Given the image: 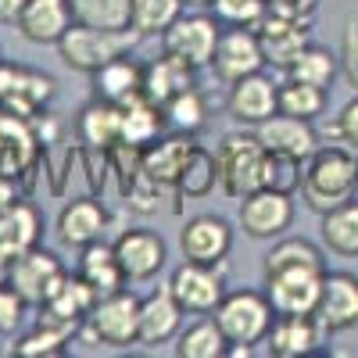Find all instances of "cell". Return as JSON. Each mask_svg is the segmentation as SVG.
<instances>
[{
	"instance_id": "obj_35",
	"label": "cell",
	"mask_w": 358,
	"mask_h": 358,
	"mask_svg": "<svg viewBox=\"0 0 358 358\" xmlns=\"http://www.w3.org/2000/svg\"><path fill=\"white\" fill-rule=\"evenodd\" d=\"M69 8H72V22L79 25L122 33V29H129L133 0H69Z\"/></svg>"
},
{
	"instance_id": "obj_24",
	"label": "cell",
	"mask_w": 358,
	"mask_h": 358,
	"mask_svg": "<svg viewBox=\"0 0 358 358\" xmlns=\"http://www.w3.org/2000/svg\"><path fill=\"white\" fill-rule=\"evenodd\" d=\"M104 229H108V212H104V204L94 201V197L69 201L62 212H57V222H54L57 241H62L65 248H76V251L101 241Z\"/></svg>"
},
{
	"instance_id": "obj_41",
	"label": "cell",
	"mask_w": 358,
	"mask_h": 358,
	"mask_svg": "<svg viewBox=\"0 0 358 358\" xmlns=\"http://www.w3.org/2000/svg\"><path fill=\"white\" fill-rule=\"evenodd\" d=\"M301 169H305L301 158L268 151V158H265V187L283 190V194H297V187H301Z\"/></svg>"
},
{
	"instance_id": "obj_15",
	"label": "cell",
	"mask_w": 358,
	"mask_h": 358,
	"mask_svg": "<svg viewBox=\"0 0 358 358\" xmlns=\"http://www.w3.org/2000/svg\"><path fill=\"white\" fill-rule=\"evenodd\" d=\"M308 25L312 22H301V18H290V15H280V11H268L265 8L262 22L255 25L262 54H265V65L287 69L294 57L312 43V29Z\"/></svg>"
},
{
	"instance_id": "obj_51",
	"label": "cell",
	"mask_w": 358,
	"mask_h": 358,
	"mask_svg": "<svg viewBox=\"0 0 358 358\" xmlns=\"http://www.w3.org/2000/svg\"><path fill=\"white\" fill-rule=\"evenodd\" d=\"M8 268H11L8 262H0V283H8Z\"/></svg>"
},
{
	"instance_id": "obj_44",
	"label": "cell",
	"mask_w": 358,
	"mask_h": 358,
	"mask_svg": "<svg viewBox=\"0 0 358 358\" xmlns=\"http://www.w3.org/2000/svg\"><path fill=\"white\" fill-rule=\"evenodd\" d=\"M25 308H29L25 297L11 283H0V337H11L15 330H22Z\"/></svg>"
},
{
	"instance_id": "obj_29",
	"label": "cell",
	"mask_w": 358,
	"mask_h": 358,
	"mask_svg": "<svg viewBox=\"0 0 358 358\" xmlns=\"http://www.w3.org/2000/svg\"><path fill=\"white\" fill-rule=\"evenodd\" d=\"M94 94L101 101H111V104H126L133 97H140V79H143V65L136 62L133 54H118L111 57L108 65H101L94 76Z\"/></svg>"
},
{
	"instance_id": "obj_49",
	"label": "cell",
	"mask_w": 358,
	"mask_h": 358,
	"mask_svg": "<svg viewBox=\"0 0 358 358\" xmlns=\"http://www.w3.org/2000/svg\"><path fill=\"white\" fill-rule=\"evenodd\" d=\"M18 197V190H15V179H4L0 176V208H4L8 201H15Z\"/></svg>"
},
{
	"instance_id": "obj_5",
	"label": "cell",
	"mask_w": 358,
	"mask_h": 358,
	"mask_svg": "<svg viewBox=\"0 0 358 358\" xmlns=\"http://www.w3.org/2000/svg\"><path fill=\"white\" fill-rule=\"evenodd\" d=\"M83 330L104 348L126 351L140 344V297L129 294L126 287L115 290L108 297H97V305L90 308Z\"/></svg>"
},
{
	"instance_id": "obj_40",
	"label": "cell",
	"mask_w": 358,
	"mask_h": 358,
	"mask_svg": "<svg viewBox=\"0 0 358 358\" xmlns=\"http://www.w3.org/2000/svg\"><path fill=\"white\" fill-rule=\"evenodd\" d=\"M219 187V165H215V155L204 151V147H194L183 172L176 179V190L183 197H208Z\"/></svg>"
},
{
	"instance_id": "obj_12",
	"label": "cell",
	"mask_w": 358,
	"mask_h": 358,
	"mask_svg": "<svg viewBox=\"0 0 358 358\" xmlns=\"http://www.w3.org/2000/svg\"><path fill=\"white\" fill-rule=\"evenodd\" d=\"M265 69V54L258 43V33L248 25H222L219 43H215V57H212V72L219 76V83H236L244 76H255Z\"/></svg>"
},
{
	"instance_id": "obj_17",
	"label": "cell",
	"mask_w": 358,
	"mask_h": 358,
	"mask_svg": "<svg viewBox=\"0 0 358 358\" xmlns=\"http://www.w3.org/2000/svg\"><path fill=\"white\" fill-rule=\"evenodd\" d=\"M40 158V133L33 129V118L0 108V176L22 179Z\"/></svg>"
},
{
	"instance_id": "obj_9",
	"label": "cell",
	"mask_w": 358,
	"mask_h": 358,
	"mask_svg": "<svg viewBox=\"0 0 358 358\" xmlns=\"http://www.w3.org/2000/svg\"><path fill=\"white\" fill-rule=\"evenodd\" d=\"M241 229L251 241H276L294 222V194L258 187L248 197H241V212H236Z\"/></svg>"
},
{
	"instance_id": "obj_33",
	"label": "cell",
	"mask_w": 358,
	"mask_h": 358,
	"mask_svg": "<svg viewBox=\"0 0 358 358\" xmlns=\"http://www.w3.org/2000/svg\"><path fill=\"white\" fill-rule=\"evenodd\" d=\"M229 351L226 334L215 319H197L176 334V355L179 358H222Z\"/></svg>"
},
{
	"instance_id": "obj_34",
	"label": "cell",
	"mask_w": 358,
	"mask_h": 358,
	"mask_svg": "<svg viewBox=\"0 0 358 358\" xmlns=\"http://www.w3.org/2000/svg\"><path fill=\"white\" fill-rule=\"evenodd\" d=\"M337 69H341V57L337 54H330V50L319 47V43H308L283 72H287V79L308 83V86H319V90H330L334 79H337Z\"/></svg>"
},
{
	"instance_id": "obj_10",
	"label": "cell",
	"mask_w": 358,
	"mask_h": 358,
	"mask_svg": "<svg viewBox=\"0 0 358 358\" xmlns=\"http://www.w3.org/2000/svg\"><path fill=\"white\" fill-rule=\"evenodd\" d=\"M69 276V268L62 265V258H57L54 251L47 248H29L25 255H18L8 268V283L25 297V305L40 308L47 297L62 287V280Z\"/></svg>"
},
{
	"instance_id": "obj_37",
	"label": "cell",
	"mask_w": 358,
	"mask_h": 358,
	"mask_svg": "<svg viewBox=\"0 0 358 358\" xmlns=\"http://www.w3.org/2000/svg\"><path fill=\"white\" fill-rule=\"evenodd\" d=\"M162 115H165V126H172L176 133L197 136V133L208 126V97L201 94L197 83H194V86L183 90V94H176V97L162 108Z\"/></svg>"
},
{
	"instance_id": "obj_7",
	"label": "cell",
	"mask_w": 358,
	"mask_h": 358,
	"mask_svg": "<svg viewBox=\"0 0 358 358\" xmlns=\"http://www.w3.org/2000/svg\"><path fill=\"white\" fill-rule=\"evenodd\" d=\"M169 290L183 312L190 315H212L215 305L226 297V265H201V262H187L172 268L169 276Z\"/></svg>"
},
{
	"instance_id": "obj_16",
	"label": "cell",
	"mask_w": 358,
	"mask_h": 358,
	"mask_svg": "<svg viewBox=\"0 0 358 358\" xmlns=\"http://www.w3.org/2000/svg\"><path fill=\"white\" fill-rule=\"evenodd\" d=\"M179 251L187 262L226 265L233 251V226L222 215H194L179 229Z\"/></svg>"
},
{
	"instance_id": "obj_38",
	"label": "cell",
	"mask_w": 358,
	"mask_h": 358,
	"mask_svg": "<svg viewBox=\"0 0 358 358\" xmlns=\"http://www.w3.org/2000/svg\"><path fill=\"white\" fill-rule=\"evenodd\" d=\"M326 94H330V90H319V86L297 83V79H283L276 86V108H280V115H294V118L315 122L326 111Z\"/></svg>"
},
{
	"instance_id": "obj_20",
	"label": "cell",
	"mask_w": 358,
	"mask_h": 358,
	"mask_svg": "<svg viewBox=\"0 0 358 358\" xmlns=\"http://www.w3.org/2000/svg\"><path fill=\"white\" fill-rule=\"evenodd\" d=\"M255 136L262 140L265 151L290 155L301 162H308L319 151V133L308 118H294V115H280V111L273 118H265L262 126H255Z\"/></svg>"
},
{
	"instance_id": "obj_31",
	"label": "cell",
	"mask_w": 358,
	"mask_h": 358,
	"mask_svg": "<svg viewBox=\"0 0 358 358\" xmlns=\"http://www.w3.org/2000/svg\"><path fill=\"white\" fill-rule=\"evenodd\" d=\"M79 136L90 147H115V143H122V111H118V104L101 101V97L94 104H86L83 115H79Z\"/></svg>"
},
{
	"instance_id": "obj_43",
	"label": "cell",
	"mask_w": 358,
	"mask_h": 358,
	"mask_svg": "<svg viewBox=\"0 0 358 358\" xmlns=\"http://www.w3.org/2000/svg\"><path fill=\"white\" fill-rule=\"evenodd\" d=\"M265 8H268V0H212L208 11L219 18V25H248V29H255L262 22Z\"/></svg>"
},
{
	"instance_id": "obj_25",
	"label": "cell",
	"mask_w": 358,
	"mask_h": 358,
	"mask_svg": "<svg viewBox=\"0 0 358 358\" xmlns=\"http://www.w3.org/2000/svg\"><path fill=\"white\" fill-rule=\"evenodd\" d=\"M194 147L197 143H194L190 133H176L172 129V136H158L155 143L143 147L140 176H147L158 187H176V179H179V172H183V165H187Z\"/></svg>"
},
{
	"instance_id": "obj_2",
	"label": "cell",
	"mask_w": 358,
	"mask_h": 358,
	"mask_svg": "<svg viewBox=\"0 0 358 358\" xmlns=\"http://www.w3.org/2000/svg\"><path fill=\"white\" fill-rule=\"evenodd\" d=\"M265 158H268V151L262 147V140L255 133H226L215 147L222 194L241 201L251 190L265 187Z\"/></svg>"
},
{
	"instance_id": "obj_27",
	"label": "cell",
	"mask_w": 358,
	"mask_h": 358,
	"mask_svg": "<svg viewBox=\"0 0 358 358\" xmlns=\"http://www.w3.org/2000/svg\"><path fill=\"white\" fill-rule=\"evenodd\" d=\"M194 72L187 62H179V57L165 54L155 57V62H147L143 65V79H140V94L151 101L155 108H165L176 94H183L187 86H194Z\"/></svg>"
},
{
	"instance_id": "obj_22",
	"label": "cell",
	"mask_w": 358,
	"mask_h": 358,
	"mask_svg": "<svg viewBox=\"0 0 358 358\" xmlns=\"http://www.w3.org/2000/svg\"><path fill=\"white\" fill-rule=\"evenodd\" d=\"M72 25V8L69 0H25V8L18 11L15 18V29L22 33V40L36 43V47H47L62 40Z\"/></svg>"
},
{
	"instance_id": "obj_11",
	"label": "cell",
	"mask_w": 358,
	"mask_h": 358,
	"mask_svg": "<svg viewBox=\"0 0 358 358\" xmlns=\"http://www.w3.org/2000/svg\"><path fill=\"white\" fill-rule=\"evenodd\" d=\"M57 94V83L47 72L25 69V65H8L0 62V108L36 118L40 108H47Z\"/></svg>"
},
{
	"instance_id": "obj_30",
	"label": "cell",
	"mask_w": 358,
	"mask_h": 358,
	"mask_svg": "<svg viewBox=\"0 0 358 358\" xmlns=\"http://www.w3.org/2000/svg\"><path fill=\"white\" fill-rule=\"evenodd\" d=\"M118 111H122V143L133 147V151H143V147L155 143L165 129L162 108H155L143 94L126 101V104H118Z\"/></svg>"
},
{
	"instance_id": "obj_23",
	"label": "cell",
	"mask_w": 358,
	"mask_h": 358,
	"mask_svg": "<svg viewBox=\"0 0 358 358\" xmlns=\"http://www.w3.org/2000/svg\"><path fill=\"white\" fill-rule=\"evenodd\" d=\"M43 233V219L29 201L15 197L0 208V262H15L18 255H25L29 248L40 244Z\"/></svg>"
},
{
	"instance_id": "obj_39",
	"label": "cell",
	"mask_w": 358,
	"mask_h": 358,
	"mask_svg": "<svg viewBox=\"0 0 358 358\" xmlns=\"http://www.w3.org/2000/svg\"><path fill=\"white\" fill-rule=\"evenodd\" d=\"M326 268V255L305 241V236H276L273 251L265 255V273H276V268Z\"/></svg>"
},
{
	"instance_id": "obj_14",
	"label": "cell",
	"mask_w": 358,
	"mask_h": 358,
	"mask_svg": "<svg viewBox=\"0 0 358 358\" xmlns=\"http://www.w3.org/2000/svg\"><path fill=\"white\" fill-rule=\"evenodd\" d=\"M111 248H115V258L126 273V283L155 280L165 268V258H169L162 233H155V229H122Z\"/></svg>"
},
{
	"instance_id": "obj_19",
	"label": "cell",
	"mask_w": 358,
	"mask_h": 358,
	"mask_svg": "<svg viewBox=\"0 0 358 358\" xmlns=\"http://www.w3.org/2000/svg\"><path fill=\"white\" fill-rule=\"evenodd\" d=\"M276 86L262 72L255 76H244V79H236L229 83V97H226V111L233 115V122H241V126H262L265 118H273L280 108H276Z\"/></svg>"
},
{
	"instance_id": "obj_50",
	"label": "cell",
	"mask_w": 358,
	"mask_h": 358,
	"mask_svg": "<svg viewBox=\"0 0 358 358\" xmlns=\"http://www.w3.org/2000/svg\"><path fill=\"white\" fill-rule=\"evenodd\" d=\"M187 8H194V11H208V8H212V0H187Z\"/></svg>"
},
{
	"instance_id": "obj_6",
	"label": "cell",
	"mask_w": 358,
	"mask_h": 358,
	"mask_svg": "<svg viewBox=\"0 0 358 358\" xmlns=\"http://www.w3.org/2000/svg\"><path fill=\"white\" fill-rule=\"evenodd\" d=\"M222 25L212 11H183L165 33H162V50L187 62L190 69H212L215 43H219Z\"/></svg>"
},
{
	"instance_id": "obj_26",
	"label": "cell",
	"mask_w": 358,
	"mask_h": 358,
	"mask_svg": "<svg viewBox=\"0 0 358 358\" xmlns=\"http://www.w3.org/2000/svg\"><path fill=\"white\" fill-rule=\"evenodd\" d=\"M183 305L172 297L169 287L151 290L147 297H140V344L158 348L176 341V334L183 330Z\"/></svg>"
},
{
	"instance_id": "obj_8",
	"label": "cell",
	"mask_w": 358,
	"mask_h": 358,
	"mask_svg": "<svg viewBox=\"0 0 358 358\" xmlns=\"http://www.w3.org/2000/svg\"><path fill=\"white\" fill-rule=\"evenodd\" d=\"M326 268H276L265 273V297L276 315H315Z\"/></svg>"
},
{
	"instance_id": "obj_32",
	"label": "cell",
	"mask_w": 358,
	"mask_h": 358,
	"mask_svg": "<svg viewBox=\"0 0 358 358\" xmlns=\"http://www.w3.org/2000/svg\"><path fill=\"white\" fill-rule=\"evenodd\" d=\"M322 244L341 258H358V197L322 215Z\"/></svg>"
},
{
	"instance_id": "obj_1",
	"label": "cell",
	"mask_w": 358,
	"mask_h": 358,
	"mask_svg": "<svg viewBox=\"0 0 358 358\" xmlns=\"http://www.w3.org/2000/svg\"><path fill=\"white\" fill-rule=\"evenodd\" d=\"M297 194H301L305 208L315 215H326L330 208L351 201L358 194L355 155L341 143H319V151L301 169V187H297Z\"/></svg>"
},
{
	"instance_id": "obj_36",
	"label": "cell",
	"mask_w": 358,
	"mask_h": 358,
	"mask_svg": "<svg viewBox=\"0 0 358 358\" xmlns=\"http://www.w3.org/2000/svg\"><path fill=\"white\" fill-rule=\"evenodd\" d=\"M187 11V0H133V15H129V29L140 40H151Z\"/></svg>"
},
{
	"instance_id": "obj_46",
	"label": "cell",
	"mask_w": 358,
	"mask_h": 358,
	"mask_svg": "<svg viewBox=\"0 0 358 358\" xmlns=\"http://www.w3.org/2000/svg\"><path fill=\"white\" fill-rule=\"evenodd\" d=\"M334 133H337L341 143H348V147H355V151H358V94L341 108L337 122H334Z\"/></svg>"
},
{
	"instance_id": "obj_4",
	"label": "cell",
	"mask_w": 358,
	"mask_h": 358,
	"mask_svg": "<svg viewBox=\"0 0 358 358\" xmlns=\"http://www.w3.org/2000/svg\"><path fill=\"white\" fill-rule=\"evenodd\" d=\"M212 319L219 322V330L226 334L229 344H265L268 326H273L276 312L268 305L265 290H226V297L215 305Z\"/></svg>"
},
{
	"instance_id": "obj_52",
	"label": "cell",
	"mask_w": 358,
	"mask_h": 358,
	"mask_svg": "<svg viewBox=\"0 0 358 358\" xmlns=\"http://www.w3.org/2000/svg\"><path fill=\"white\" fill-rule=\"evenodd\" d=\"M355 172H358V155H355Z\"/></svg>"
},
{
	"instance_id": "obj_48",
	"label": "cell",
	"mask_w": 358,
	"mask_h": 358,
	"mask_svg": "<svg viewBox=\"0 0 358 358\" xmlns=\"http://www.w3.org/2000/svg\"><path fill=\"white\" fill-rule=\"evenodd\" d=\"M22 8H25V0H0V25H15Z\"/></svg>"
},
{
	"instance_id": "obj_28",
	"label": "cell",
	"mask_w": 358,
	"mask_h": 358,
	"mask_svg": "<svg viewBox=\"0 0 358 358\" xmlns=\"http://www.w3.org/2000/svg\"><path fill=\"white\" fill-rule=\"evenodd\" d=\"M79 276L97 297H108V294L126 287V273L115 258V248L104 244V241H94V244L79 248Z\"/></svg>"
},
{
	"instance_id": "obj_45",
	"label": "cell",
	"mask_w": 358,
	"mask_h": 358,
	"mask_svg": "<svg viewBox=\"0 0 358 358\" xmlns=\"http://www.w3.org/2000/svg\"><path fill=\"white\" fill-rule=\"evenodd\" d=\"M337 57H341V72H344V79L358 90V18H348V22H344Z\"/></svg>"
},
{
	"instance_id": "obj_18",
	"label": "cell",
	"mask_w": 358,
	"mask_h": 358,
	"mask_svg": "<svg viewBox=\"0 0 358 358\" xmlns=\"http://www.w3.org/2000/svg\"><path fill=\"white\" fill-rule=\"evenodd\" d=\"M315 319L322 322L326 334H348V330H355V326H358V276L330 273V268H326Z\"/></svg>"
},
{
	"instance_id": "obj_3",
	"label": "cell",
	"mask_w": 358,
	"mask_h": 358,
	"mask_svg": "<svg viewBox=\"0 0 358 358\" xmlns=\"http://www.w3.org/2000/svg\"><path fill=\"white\" fill-rule=\"evenodd\" d=\"M140 43V36L133 29H122V33H111V29H90L72 22L69 33L57 40V57L83 76H94L101 65H108L118 54H133V47Z\"/></svg>"
},
{
	"instance_id": "obj_13",
	"label": "cell",
	"mask_w": 358,
	"mask_h": 358,
	"mask_svg": "<svg viewBox=\"0 0 358 358\" xmlns=\"http://www.w3.org/2000/svg\"><path fill=\"white\" fill-rule=\"evenodd\" d=\"M97 305V294L90 290L83 283V276L69 273L62 280V287H57L47 301L40 305V326H47V330H57L62 337H76L83 326H86V315L90 308Z\"/></svg>"
},
{
	"instance_id": "obj_42",
	"label": "cell",
	"mask_w": 358,
	"mask_h": 358,
	"mask_svg": "<svg viewBox=\"0 0 358 358\" xmlns=\"http://www.w3.org/2000/svg\"><path fill=\"white\" fill-rule=\"evenodd\" d=\"M69 337H62L57 330H47V326L36 322V330H29L18 344H15V355L22 358H62L69 348Z\"/></svg>"
},
{
	"instance_id": "obj_47",
	"label": "cell",
	"mask_w": 358,
	"mask_h": 358,
	"mask_svg": "<svg viewBox=\"0 0 358 358\" xmlns=\"http://www.w3.org/2000/svg\"><path fill=\"white\" fill-rule=\"evenodd\" d=\"M315 8H319V0H268V11H280V15L301 18V22H312Z\"/></svg>"
},
{
	"instance_id": "obj_21",
	"label": "cell",
	"mask_w": 358,
	"mask_h": 358,
	"mask_svg": "<svg viewBox=\"0 0 358 358\" xmlns=\"http://www.w3.org/2000/svg\"><path fill=\"white\" fill-rule=\"evenodd\" d=\"M326 330L315 315H276L268 326V355L273 358H305L315 355L322 344Z\"/></svg>"
}]
</instances>
